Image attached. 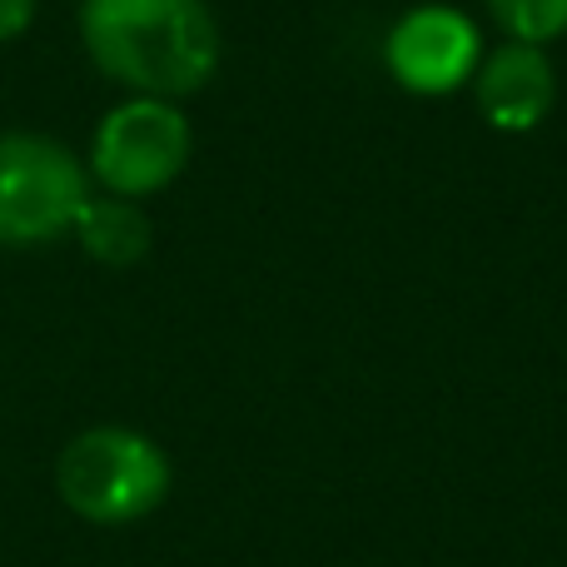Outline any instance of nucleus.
Instances as JSON below:
<instances>
[{"instance_id": "nucleus-1", "label": "nucleus", "mask_w": 567, "mask_h": 567, "mask_svg": "<svg viewBox=\"0 0 567 567\" xmlns=\"http://www.w3.org/2000/svg\"><path fill=\"white\" fill-rule=\"evenodd\" d=\"M80 40L100 75L150 100L195 95L219 65V25L205 0H85Z\"/></svg>"}, {"instance_id": "nucleus-2", "label": "nucleus", "mask_w": 567, "mask_h": 567, "mask_svg": "<svg viewBox=\"0 0 567 567\" xmlns=\"http://www.w3.org/2000/svg\"><path fill=\"white\" fill-rule=\"evenodd\" d=\"M60 498L90 523H135L169 493V463L135 429H90L60 453Z\"/></svg>"}, {"instance_id": "nucleus-3", "label": "nucleus", "mask_w": 567, "mask_h": 567, "mask_svg": "<svg viewBox=\"0 0 567 567\" xmlns=\"http://www.w3.org/2000/svg\"><path fill=\"white\" fill-rule=\"evenodd\" d=\"M90 199V175L60 140L0 135V245L30 249L70 235Z\"/></svg>"}, {"instance_id": "nucleus-4", "label": "nucleus", "mask_w": 567, "mask_h": 567, "mask_svg": "<svg viewBox=\"0 0 567 567\" xmlns=\"http://www.w3.org/2000/svg\"><path fill=\"white\" fill-rule=\"evenodd\" d=\"M189 150H195V135L175 100L135 95L100 120L90 140V175L100 179L105 195L145 199L175 185L179 169L189 165Z\"/></svg>"}, {"instance_id": "nucleus-5", "label": "nucleus", "mask_w": 567, "mask_h": 567, "mask_svg": "<svg viewBox=\"0 0 567 567\" xmlns=\"http://www.w3.org/2000/svg\"><path fill=\"white\" fill-rule=\"evenodd\" d=\"M383 60H389V75L413 95H449L463 80H473L483 60V40L463 10L419 6L389 30Z\"/></svg>"}, {"instance_id": "nucleus-6", "label": "nucleus", "mask_w": 567, "mask_h": 567, "mask_svg": "<svg viewBox=\"0 0 567 567\" xmlns=\"http://www.w3.org/2000/svg\"><path fill=\"white\" fill-rule=\"evenodd\" d=\"M473 85H478L483 120L493 130H508V135L543 125V115L553 110V95H558V80H553L543 45H523V40H508L493 55H483L478 70H473Z\"/></svg>"}, {"instance_id": "nucleus-7", "label": "nucleus", "mask_w": 567, "mask_h": 567, "mask_svg": "<svg viewBox=\"0 0 567 567\" xmlns=\"http://www.w3.org/2000/svg\"><path fill=\"white\" fill-rule=\"evenodd\" d=\"M70 235L80 239L90 259L110 269H125V265H140L150 255V219L135 199H120V195H90L85 209H80L75 229Z\"/></svg>"}, {"instance_id": "nucleus-8", "label": "nucleus", "mask_w": 567, "mask_h": 567, "mask_svg": "<svg viewBox=\"0 0 567 567\" xmlns=\"http://www.w3.org/2000/svg\"><path fill=\"white\" fill-rule=\"evenodd\" d=\"M488 10L503 35L523 45H548L567 35V0H488Z\"/></svg>"}, {"instance_id": "nucleus-9", "label": "nucleus", "mask_w": 567, "mask_h": 567, "mask_svg": "<svg viewBox=\"0 0 567 567\" xmlns=\"http://www.w3.org/2000/svg\"><path fill=\"white\" fill-rule=\"evenodd\" d=\"M30 20H35V0H0V45L25 35Z\"/></svg>"}]
</instances>
